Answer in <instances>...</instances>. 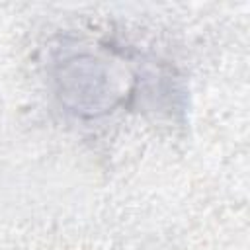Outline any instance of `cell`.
Wrapping results in <instances>:
<instances>
[{
  "mask_svg": "<svg viewBox=\"0 0 250 250\" xmlns=\"http://www.w3.org/2000/svg\"><path fill=\"white\" fill-rule=\"evenodd\" d=\"M55 82L61 102L82 117L107 113L117 98L109 70L86 53H74L57 62Z\"/></svg>",
  "mask_w": 250,
  "mask_h": 250,
  "instance_id": "1",
  "label": "cell"
}]
</instances>
